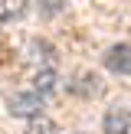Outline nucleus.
Wrapping results in <instances>:
<instances>
[{
	"label": "nucleus",
	"instance_id": "f257e3e1",
	"mask_svg": "<svg viewBox=\"0 0 131 134\" xmlns=\"http://www.w3.org/2000/svg\"><path fill=\"white\" fill-rule=\"evenodd\" d=\"M7 108H10V115H13V118H26V121H33V118L43 115L46 98H43V95H36L33 88H30V92H17V95H10Z\"/></svg>",
	"mask_w": 131,
	"mask_h": 134
},
{
	"label": "nucleus",
	"instance_id": "39448f33",
	"mask_svg": "<svg viewBox=\"0 0 131 134\" xmlns=\"http://www.w3.org/2000/svg\"><path fill=\"white\" fill-rule=\"evenodd\" d=\"M26 52H30V62H36L39 69H56V49L46 39H30Z\"/></svg>",
	"mask_w": 131,
	"mask_h": 134
},
{
	"label": "nucleus",
	"instance_id": "423d86ee",
	"mask_svg": "<svg viewBox=\"0 0 131 134\" xmlns=\"http://www.w3.org/2000/svg\"><path fill=\"white\" fill-rule=\"evenodd\" d=\"M59 88V75H56V69H36V75H33V92L36 95H52V92Z\"/></svg>",
	"mask_w": 131,
	"mask_h": 134
},
{
	"label": "nucleus",
	"instance_id": "1a4fd4ad",
	"mask_svg": "<svg viewBox=\"0 0 131 134\" xmlns=\"http://www.w3.org/2000/svg\"><path fill=\"white\" fill-rule=\"evenodd\" d=\"M0 23H3V13H0Z\"/></svg>",
	"mask_w": 131,
	"mask_h": 134
},
{
	"label": "nucleus",
	"instance_id": "20e7f679",
	"mask_svg": "<svg viewBox=\"0 0 131 134\" xmlns=\"http://www.w3.org/2000/svg\"><path fill=\"white\" fill-rule=\"evenodd\" d=\"M102 88H105V82L98 72H79L75 82H69V92L79 98H95V95H102Z\"/></svg>",
	"mask_w": 131,
	"mask_h": 134
},
{
	"label": "nucleus",
	"instance_id": "9d476101",
	"mask_svg": "<svg viewBox=\"0 0 131 134\" xmlns=\"http://www.w3.org/2000/svg\"><path fill=\"white\" fill-rule=\"evenodd\" d=\"M75 134H85V131H75Z\"/></svg>",
	"mask_w": 131,
	"mask_h": 134
},
{
	"label": "nucleus",
	"instance_id": "f03ea898",
	"mask_svg": "<svg viewBox=\"0 0 131 134\" xmlns=\"http://www.w3.org/2000/svg\"><path fill=\"white\" fill-rule=\"evenodd\" d=\"M102 62H105V69L115 72V75H131V43L108 46L105 56H102Z\"/></svg>",
	"mask_w": 131,
	"mask_h": 134
},
{
	"label": "nucleus",
	"instance_id": "7ed1b4c3",
	"mask_svg": "<svg viewBox=\"0 0 131 134\" xmlns=\"http://www.w3.org/2000/svg\"><path fill=\"white\" fill-rule=\"evenodd\" d=\"M102 134H131V108L108 105L102 118Z\"/></svg>",
	"mask_w": 131,
	"mask_h": 134
},
{
	"label": "nucleus",
	"instance_id": "0eeeda50",
	"mask_svg": "<svg viewBox=\"0 0 131 134\" xmlns=\"http://www.w3.org/2000/svg\"><path fill=\"white\" fill-rule=\"evenodd\" d=\"M26 134H62V131H59V124L52 121V118L39 115V118H33V121H26Z\"/></svg>",
	"mask_w": 131,
	"mask_h": 134
},
{
	"label": "nucleus",
	"instance_id": "6e6552de",
	"mask_svg": "<svg viewBox=\"0 0 131 134\" xmlns=\"http://www.w3.org/2000/svg\"><path fill=\"white\" fill-rule=\"evenodd\" d=\"M0 13H3V20L23 16V13H26V3H0Z\"/></svg>",
	"mask_w": 131,
	"mask_h": 134
}]
</instances>
